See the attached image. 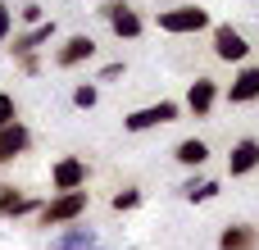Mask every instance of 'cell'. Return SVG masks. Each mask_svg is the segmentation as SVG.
<instances>
[{
    "label": "cell",
    "mask_w": 259,
    "mask_h": 250,
    "mask_svg": "<svg viewBox=\"0 0 259 250\" xmlns=\"http://www.w3.org/2000/svg\"><path fill=\"white\" fill-rule=\"evenodd\" d=\"M228 100H232V105H250V100H259V68H241V73L232 77Z\"/></svg>",
    "instance_id": "obj_12"
},
{
    "label": "cell",
    "mask_w": 259,
    "mask_h": 250,
    "mask_svg": "<svg viewBox=\"0 0 259 250\" xmlns=\"http://www.w3.org/2000/svg\"><path fill=\"white\" fill-rule=\"evenodd\" d=\"M209 27V9H196V5H182V9H164L159 14V32H173V36H187V32H205Z\"/></svg>",
    "instance_id": "obj_2"
},
{
    "label": "cell",
    "mask_w": 259,
    "mask_h": 250,
    "mask_svg": "<svg viewBox=\"0 0 259 250\" xmlns=\"http://www.w3.org/2000/svg\"><path fill=\"white\" fill-rule=\"evenodd\" d=\"M182 196H187L191 205H196V200H214V196H219V182H214V178H191V182L182 187Z\"/></svg>",
    "instance_id": "obj_17"
},
{
    "label": "cell",
    "mask_w": 259,
    "mask_h": 250,
    "mask_svg": "<svg viewBox=\"0 0 259 250\" xmlns=\"http://www.w3.org/2000/svg\"><path fill=\"white\" fill-rule=\"evenodd\" d=\"M214 55L223 59V64H241L246 55H250V46H246V36L237 32V27H214Z\"/></svg>",
    "instance_id": "obj_4"
},
{
    "label": "cell",
    "mask_w": 259,
    "mask_h": 250,
    "mask_svg": "<svg viewBox=\"0 0 259 250\" xmlns=\"http://www.w3.org/2000/svg\"><path fill=\"white\" fill-rule=\"evenodd\" d=\"M96 250H100V246H96Z\"/></svg>",
    "instance_id": "obj_24"
},
{
    "label": "cell",
    "mask_w": 259,
    "mask_h": 250,
    "mask_svg": "<svg viewBox=\"0 0 259 250\" xmlns=\"http://www.w3.org/2000/svg\"><path fill=\"white\" fill-rule=\"evenodd\" d=\"M96 55V41L87 36V32H77V36H68L64 46H59V55H55V64L59 68H77L82 59H91Z\"/></svg>",
    "instance_id": "obj_7"
},
{
    "label": "cell",
    "mask_w": 259,
    "mask_h": 250,
    "mask_svg": "<svg viewBox=\"0 0 259 250\" xmlns=\"http://www.w3.org/2000/svg\"><path fill=\"white\" fill-rule=\"evenodd\" d=\"M137 205H141V191H132V187L114 196V210H118V214H123V210H137Z\"/></svg>",
    "instance_id": "obj_20"
},
{
    "label": "cell",
    "mask_w": 259,
    "mask_h": 250,
    "mask_svg": "<svg viewBox=\"0 0 259 250\" xmlns=\"http://www.w3.org/2000/svg\"><path fill=\"white\" fill-rule=\"evenodd\" d=\"M36 210V200H27L23 191H14V187H0V219H23V214H32Z\"/></svg>",
    "instance_id": "obj_15"
},
{
    "label": "cell",
    "mask_w": 259,
    "mask_h": 250,
    "mask_svg": "<svg viewBox=\"0 0 259 250\" xmlns=\"http://www.w3.org/2000/svg\"><path fill=\"white\" fill-rule=\"evenodd\" d=\"M91 205V191H55L46 205H41V228H64V223H77Z\"/></svg>",
    "instance_id": "obj_1"
},
{
    "label": "cell",
    "mask_w": 259,
    "mask_h": 250,
    "mask_svg": "<svg viewBox=\"0 0 259 250\" xmlns=\"http://www.w3.org/2000/svg\"><path fill=\"white\" fill-rule=\"evenodd\" d=\"M50 182H55V191H82L87 187V164L68 155V159H59L50 169Z\"/></svg>",
    "instance_id": "obj_5"
},
{
    "label": "cell",
    "mask_w": 259,
    "mask_h": 250,
    "mask_svg": "<svg viewBox=\"0 0 259 250\" xmlns=\"http://www.w3.org/2000/svg\"><path fill=\"white\" fill-rule=\"evenodd\" d=\"M250 169H259V141L246 137V141L232 146V155H228V173H232V178H246Z\"/></svg>",
    "instance_id": "obj_10"
},
{
    "label": "cell",
    "mask_w": 259,
    "mask_h": 250,
    "mask_svg": "<svg viewBox=\"0 0 259 250\" xmlns=\"http://www.w3.org/2000/svg\"><path fill=\"white\" fill-rule=\"evenodd\" d=\"M14 118H18V105H14V96H9V91H0V128H9Z\"/></svg>",
    "instance_id": "obj_19"
},
{
    "label": "cell",
    "mask_w": 259,
    "mask_h": 250,
    "mask_svg": "<svg viewBox=\"0 0 259 250\" xmlns=\"http://www.w3.org/2000/svg\"><path fill=\"white\" fill-rule=\"evenodd\" d=\"M50 36H55V18L36 23V27H32V32H23V36H14V55H18V59H27V55H36Z\"/></svg>",
    "instance_id": "obj_11"
},
{
    "label": "cell",
    "mask_w": 259,
    "mask_h": 250,
    "mask_svg": "<svg viewBox=\"0 0 259 250\" xmlns=\"http://www.w3.org/2000/svg\"><path fill=\"white\" fill-rule=\"evenodd\" d=\"M118 73H123V64H105V68H100V82H114Z\"/></svg>",
    "instance_id": "obj_23"
},
{
    "label": "cell",
    "mask_w": 259,
    "mask_h": 250,
    "mask_svg": "<svg viewBox=\"0 0 259 250\" xmlns=\"http://www.w3.org/2000/svg\"><path fill=\"white\" fill-rule=\"evenodd\" d=\"M259 241L255 228H246V223H237V228H228L223 237H219V250H250Z\"/></svg>",
    "instance_id": "obj_16"
},
{
    "label": "cell",
    "mask_w": 259,
    "mask_h": 250,
    "mask_svg": "<svg viewBox=\"0 0 259 250\" xmlns=\"http://www.w3.org/2000/svg\"><path fill=\"white\" fill-rule=\"evenodd\" d=\"M182 109L173 105V100H159V105H146V109H132L127 118H123V128L127 132H150V128H164V123H173Z\"/></svg>",
    "instance_id": "obj_3"
},
{
    "label": "cell",
    "mask_w": 259,
    "mask_h": 250,
    "mask_svg": "<svg viewBox=\"0 0 259 250\" xmlns=\"http://www.w3.org/2000/svg\"><path fill=\"white\" fill-rule=\"evenodd\" d=\"M105 18H109V27L118 32V36H141V18H137V9H127L123 0H114V5H105Z\"/></svg>",
    "instance_id": "obj_9"
},
{
    "label": "cell",
    "mask_w": 259,
    "mask_h": 250,
    "mask_svg": "<svg viewBox=\"0 0 259 250\" xmlns=\"http://www.w3.org/2000/svg\"><path fill=\"white\" fill-rule=\"evenodd\" d=\"M173 159H178V164H187V169H200V164L209 159V146H205L200 137H187V141H178Z\"/></svg>",
    "instance_id": "obj_14"
},
{
    "label": "cell",
    "mask_w": 259,
    "mask_h": 250,
    "mask_svg": "<svg viewBox=\"0 0 259 250\" xmlns=\"http://www.w3.org/2000/svg\"><path fill=\"white\" fill-rule=\"evenodd\" d=\"M27 146H32V132H27L18 118H14L9 128H0V164H14Z\"/></svg>",
    "instance_id": "obj_6"
},
{
    "label": "cell",
    "mask_w": 259,
    "mask_h": 250,
    "mask_svg": "<svg viewBox=\"0 0 259 250\" xmlns=\"http://www.w3.org/2000/svg\"><path fill=\"white\" fill-rule=\"evenodd\" d=\"M50 250H96V228H68L50 241Z\"/></svg>",
    "instance_id": "obj_13"
},
{
    "label": "cell",
    "mask_w": 259,
    "mask_h": 250,
    "mask_svg": "<svg viewBox=\"0 0 259 250\" xmlns=\"http://www.w3.org/2000/svg\"><path fill=\"white\" fill-rule=\"evenodd\" d=\"M18 14H23V23H32V27H36V23H46V18H41V5H23Z\"/></svg>",
    "instance_id": "obj_21"
},
{
    "label": "cell",
    "mask_w": 259,
    "mask_h": 250,
    "mask_svg": "<svg viewBox=\"0 0 259 250\" xmlns=\"http://www.w3.org/2000/svg\"><path fill=\"white\" fill-rule=\"evenodd\" d=\"M214 100H219V87H214L209 77H196V82L187 87V109H191L196 118H209V109H214Z\"/></svg>",
    "instance_id": "obj_8"
},
{
    "label": "cell",
    "mask_w": 259,
    "mask_h": 250,
    "mask_svg": "<svg viewBox=\"0 0 259 250\" xmlns=\"http://www.w3.org/2000/svg\"><path fill=\"white\" fill-rule=\"evenodd\" d=\"M9 27H14V14H9V5H5V0H0V41H5V36H9Z\"/></svg>",
    "instance_id": "obj_22"
},
{
    "label": "cell",
    "mask_w": 259,
    "mask_h": 250,
    "mask_svg": "<svg viewBox=\"0 0 259 250\" xmlns=\"http://www.w3.org/2000/svg\"><path fill=\"white\" fill-rule=\"evenodd\" d=\"M96 100H100V91H96V87H91V82H82V87H77V91H73V105H77V109H91V105H96Z\"/></svg>",
    "instance_id": "obj_18"
}]
</instances>
